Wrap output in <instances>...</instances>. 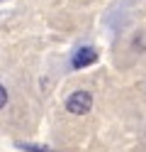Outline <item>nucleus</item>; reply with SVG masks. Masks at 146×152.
<instances>
[{
    "mask_svg": "<svg viewBox=\"0 0 146 152\" xmlns=\"http://www.w3.org/2000/svg\"><path fill=\"white\" fill-rule=\"evenodd\" d=\"M93 108V93L90 91H73L66 101V110L73 115H85Z\"/></svg>",
    "mask_w": 146,
    "mask_h": 152,
    "instance_id": "1",
    "label": "nucleus"
},
{
    "mask_svg": "<svg viewBox=\"0 0 146 152\" xmlns=\"http://www.w3.org/2000/svg\"><path fill=\"white\" fill-rule=\"evenodd\" d=\"M95 61H97V52L93 49V47H81V49L73 54V59H71L73 69H85V66H90Z\"/></svg>",
    "mask_w": 146,
    "mask_h": 152,
    "instance_id": "2",
    "label": "nucleus"
},
{
    "mask_svg": "<svg viewBox=\"0 0 146 152\" xmlns=\"http://www.w3.org/2000/svg\"><path fill=\"white\" fill-rule=\"evenodd\" d=\"M5 103H7V91H5V86H3V83H0V108H3Z\"/></svg>",
    "mask_w": 146,
    "mask_h": 152,
    "instance_id": "4",
    "label": "nucleus"
},
{
    "mask_svg": "<svg viewBox=\"0 0 146 152\" xmlns=\"http://www.w3.org/2000/svg\"><path fill=\"white\" fill-rule=\"evenodd\" d=\"M15 147H19V150H29V152H54L49 145H32V142H15Z\"/></svg>",
    "mask_w": 146,
    "mask_h": 152,
    "instance_id": "3",
    "label": "nucleus"
}]
</instances>
